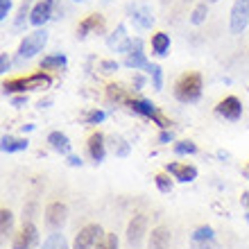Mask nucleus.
Returning a JSON list of instances; mask_svg holds the SVG:
<instances>
[{"label":"nucleus","mask_w":249,"mask_h":249,"mask_svg":"<svg viewBox=\"0 0 249 249\" xmlns=\"http://www.w3.org/2000/svg\"><path fill=\"white\" fill-rule=\"evenodd\" d=\"M50 84H53L50 75H46V72H34V75H27V77L5 79V82H2V91H5V95H9V93H23V95H25L27 91H41V89H48Z\"/></svg>","instance_id":"1"},{"label":"nucleus","mask_w":249,"mask_h":249,"mask_svg":"<svg viewBox=\"0 0 249 249\" xmlns=\"http://www.w3.org/2000/svg\"><path fill=\"white\" fill-rule=\"evenodd\" d=\"M202 75L199 72H186L175 84V98L179 102H184V105H193V102L202 98Z\"/></svg>","instance_id":"2"},{"label":"nucleus","mask_w":249,"mask_h":249,"mask_svg":"<svg viewBox=\"0 0 249 249\" xmlns=\"http://www.w3.org/2000/svg\"><path fill=\"white\" fill-rule=\"evenodd\" d=\"M124 105L129 107L134 113H138V116L154 120V123H157L161 129H168V127H170V120L165 118L163 113L159 111V109L152 105V102H147V100H143V98H129L127 102H124Z\"/></svg>","instance_id":"3"},{"label":"nucleus","mask_w":249,"mask_h":249,"mask_svg":"<svg viewBox=\"0 0 249 249\" xmlns=\"http://www.w3.org/2000/svg\"><path fill=\"white\" fill-rule=\"evenodd\" d=\"M46 43H48V32L46 30H36V32L27 34L18 46V59L23 61V59H32V57H36V54L46 48Z\"/></svg>","instance_id":"4"},{"label":"nucleus","mask_w":249,"mask_h":249,"mask_svg":"<svg viewBox=\"0 0 249 249\" xmlns=\"http://www.w3.org/2000/svg\"><path fill=\"white\" fill-rule=\"evenodd\" d=\"M127 68H131V71H147V66H150V61H147V57H145L143 53V39H131L129 41V48H127V53H124V61H123Z\"/></svg>","instance_id":"5"},{"label":"nucleus","mask_w":249,"mask_h":249,"mask_svg":"<svg viewBox=\"0 0 249 249\" xmlns=\"http://www.w3.org/2000/svg\"><path fill=\"white\" fill-rule=\"evenodd\" d=\"M249 25V0H233L229 16V30L231 34H243L245 27Z\"/></svg>","instance_id":"6"},{"label":"nucleus","mask_w":249,"mask_h":249,"mask_svg":"<svg viewBox=\"0 0 249 249\" xmlns=\"http://www.w3.org/2000/svg\"><path fill=\"white\" fill-rule=\"evenodd\" d=\"M54 12H59V0H41L32 7V14H30V23L34 27H43L50 18H57Z\"/></svg>","instance_id":"7"},{"label":"nucleus","mask_w":249,"mask_h":249,"mask_svg":"<svg viewBox=\"0 0 249 249\" xmlns=\"http://www.w3.org/2000/svg\"><path fill=\"white\" fill-rule=\"evenodd\" d=\"M39 243V229L34 222H23L18 233L12 238V249H34Z\"/></svg>","instance_id":"8"},{"label":"nucleus","mask_w":249,"mask_h":249,"mask_svg":"<svg viewBox=\"0 0 249 249\" xmlns=\"http://www.w3.org/2000/svg\"><path fill=\"white\" fill-rule=\"evenodd\" d=\"M102 236H105V231H102V227H100V224H86L84 229L75 236L72 249H95Z\"/></svg>","instance_id":"9"},{"label":"nucleus","mask_w":249,"mask_h":249,"mask_svg":"<svg viewBox=\"0 0 249 249\" xmlns=\"http://www.w3.org/2000/svg\"><path fill=\"white\" fill-rule=\"evenodd\" d=\"M43 217H46V224H48V229L50 231L64 229L66 220H68V206H66L64 202H50L46 206Z\"/></svg>","instance_id":"10"},{"label":"nucleus","mask_w":249,"mask_h":249,"mask_svg":"<svg viewBox=\"0 0 249 249\" xmlns=\"http://www.w3.org/2000/svg\"><path fill=\"white\" fill-rule=\"evenodd\" d=\"M145 231H147V215L138 213V215L131 217L129 224H127V243H129V247H134V249L141 247V243H143V238H145Z\"/></svg>","instance_id":"11"},{"label":"nucleus","mask_w":249,"mask_h":249,"mask_svg":"<svg viewBox=\"0 0 249 249\" xmlns=\"http://www.w3.org/2000/svg\"><path fill=\"white\" fill-rule=\"evenodd\" d=\"M215 113L220 118L236 123V120H240V116H243V105H240V100H238L236 95H229V98H224L217 102Z\"/></svg>","instance_id":"12"},{"label":"nucleus","mask_w":249,"mask_h":249,"mask_svg":"<svg viewBox=\"0 0 249 249\" xmlns=\"http://www.w3.org/2000/svg\"><path fill=\"white\" fill-rule=\"evenodd\" d=\"M190 249H220L211 227H197L190 236Z\"/></svg>","instance_id":"13"},{"label":"nucleus","mask_w":249,"mask_h":249,"mask_svg":"<svg viewBox=\"0 0 249 249\" xmlns=\"http://www.w3.org/2000/svg\"><path fill=\"white\" fill-rule=\"evenodd\" d=\"M165 172H168L172 179L181 181V184H190V181H195V179H197V168H195V165L177 163V161L165 165Z\"/></svg>","instance_id":"14"},{"label":"nucleus","mask_w":249,"mask_h":249,"mask_svg":"<svg viewBox=\"0 0 249 249\" xmlns=\"http://www.w3.org/2000/svg\"><path fill=\"white\" fill-rule=\"evenodd\" d=\"M129 18L134 20V25L138 30H150L154 25V14L147 5H131L129 7Z\"/></svg>","instance_id":"15"},{"label":"nucleus","mask_w":249,"mask_h":249,"mask_svg":"<svg viewBox=\"0 0 249 249\" xmlns=\"http://www.w3.org/2000/svg\"><path fill=\"white\" fill-rule=\"evenodd\" d=\"M102 30H105V16L91 14V16H86V18L77 25V39H86L89 34L102 32Z\"/></svg>","instance_id":"16"},{"label":"nucleus","mask_w":249,"mask_h":249,"mask_svg":"<svg viewBox=\"0 0 249 249\" xmlns=\"http://www.w3.org/2000/svg\"><path fill=\"white\" fill-rule=\"evenodd\" d=\"M129 41L131 36L127 34V27L124 25H118L116 30H113V34H109L107 36V46L111 48V50H116V53H127V48H129Z\"/></svg>","instance_id":"17"},{"label":"nucleus","mask_w":249,"mask_h":249,"mask_svg":"<svg viewBox=\"0 0 249 249\" xmlns=\"http://www.w3.org/2000/svg\"><path fill=\"white\" fill-rule=\"evenodd\" d=\"M89 154H91V159L95 161V163H102L107 157V138L102 131H95V134H91V138H89Z\"/></svg>","instance_id":"18"},{"label":"nucleus","mask_w":249,"mask_h":249,"mask_svg":"<svg viewBox=\"0 0 249 249\" xmlns=\"http://www.w3.org/2000/svg\"><path fill=\"white\" fill-rule=\"evenodd\" d=\"M150 249H170V229L163 227V224H159L154 227L150 233Z\"/></svg>","instance_id":"19"},{"label":"nucleus","mask_w":249,"mask_h":249,"mask_svg":"<svg viewBox=\"0 0 249 249\" xmlns=\"http://www.w3.org/2000/svg\"><path fill=\"white\" fill-rule=\"evenodd\" d=\"M48 143H50V147H53L54 152H59V154H68L71 152V138L66 136L64 131H50L48 134Z\"/></svg>","instance_id":"20"},{"label":"nucleus","mask_w":249,"mask_h":249,"mask_svg":"<svg viewBox=\"0 0 249 249\" xmlns=\"http://www.w3.org/2000/svg\"><path fill=\"white\" fill-rule=\"evenodd\" d=\"M27 138H20V136H2V141H0V147H2V152L5 154H14V152H23L27 150Z\"/></svg>","instance_id":"21"},{"label":"nucleus","mask_w":249,"mask_h":249,"mask_svg":"<svg viewBox=\"0 0 249 249\" xmlns=\"http://www.w3.org/2000/svg\"><path fill=\"white\" fill-rule=\"evenodd\" d=\"M152 53L157 54V57H165V54L170 53V34L165 32H157L152 36Z\"/></svg>","instance_id":"22"},{"label":"nucleus","mask_w":249,"mask_h":249,"mask_svg":"<svg viewBox=\"0 0 249 249\" xmlns=\"http://www.w3.org/2000/svg\"><path fill=\"white\" fill-rule=\"evenodd\" d=\"M66 64H68L66 54H61V53L48 54V57H43V59H41V71H61Z\"/></svg>","instance_id":"23"},{"label":"nucleus","mask_w":249,"mask_h":249,"mask_svg":"<svg viewBox=\"0 0 249 249\" xmlns=\"http://www.w3.org/2000/svg\"><path fill=\"white\" fill-rule=\"evenodd\" d=\"M109 147H111V152L116 154V157H120V159H124V157H129V152H131V147H129V143L124 141L123 136H111L109 138Z\"/></svg>","instance_id":"24"},{"label":"nucleus","mask_w":249,"mask_h":249,"mask_svg":"<svg viewBox=\"0 0 249 249\" xmlns=\"http://www.w3.org/2000/svg\"><path fill=\"white\" fill-rule=\"evenodd\" d=\"M0 233H2V238L14 233V213L9 209L0 211Z\"/></svg>","instance_id":"25"},{"label":"nucleus","mask_w":249,"mask_h":249,"mask_svg":"<svg viewBox=\"0 0 249 249\" xmlns=\"http://www.w3.org/2000/svg\"><path fill=\"white\" fill-rule=\"evenodd\" d=\"M30 14H32V0H23V5L18 7V14H16V18H14V27L20 30V27L30 20Z\"/></svg>","instance_id":"26"},{"label":"nucleus","mask_w":249,"mask_h":249,"mask_svg":"<svg viewBox=\"0 0 249 249\" xmlns=\"http://www.w3.org/2000/svg\"><path fill=\"white\" fill-rule=\"evenodd\" d=\"M43 249H71V247H68V240L64 238V233L53 231V233L43 240Z\"/></svg>","instance_id":"27"},{"label":"nucleus","mask_w":249,"mask_h":249,"mask_svg":"<svg viewBox=\"0 0 249 249\" xmlns=\"http://www.w3.org/2000/svg\"><path fill=\"white\" fill-rule=\"evenodd\" d=\"M206 16H209V5H206V2H199V5H195V9L190 12V23H193V25H202L204 20H206Z\"/></svg>","instance_id":"28"},{"label":"nucleus","mask_w":249,"mask_h":249,"mask_svg":"<svg viewBox=\"0 0 249 249\" xmlns=\"http://www.w3.org/2000/svg\"><path fill=\"white\" fill-rule=\"evenodd\" d=\"M107 95H109V100L111 102H127L129 100V95H127V91H124L123 86H118V84H111L109 89H107Z\"/></svg>","instance_id":"29"},{"label":"nucleus","mask_w":249,"mask_h":249,"mask_svg":"<svg viewBox=\"0 0 249 249\" xmlns=\"http://www.w3.org/2000/svg\"><path fill=\"white\" fill-rule=\"evenodd\" d=\"M147 72H150L152 82H154V89L161 91V86H163V71H161V66L159 64H150L147 66Z\"/></svg>","instance_id":"30"},{"label":"nucleus","mask_w":249,"mask_h":249,"mask_svg":"<svg viewBox=\"0 0 249 249\" xmlns=\"http://www.w3.org/2000/svg\"><path fill=\"white\" fill-rule=\"evenodd\" d=\"M154 184H157V188L161 190V193H170L172 190V179L168 172H159V175H154Z\"/></svg>","instance_id":"31"},{"label":"nucleus","mask_w":249,"mask_h":249,"mask_svg":"<svg viewBox=\"0 0 249 249\" xmlns=\"http://www.w3.org/2000/svg\"><path fill=\"white\" fill-rule=\"evenodd\" d=\"M172 150H175V154H179V157H181V154H197V145L193 143V141H177Z\"/></svg>","instance_id":"32"},{"label":"nucleus","mask_w":249,"mask_h":249,"mask_svg":"<svg viewBox=\"0 0 249 249\" xmlns=\"http://www.w3.org/2000/svg\"><path fill=\"white\" fill-rule=\"evenodd\" d=\"M95 249H118V236L116 233H105L100 238V243Z\"/></svg>","instance_id":"33"},{"label":"nucleus","mask_w":249,"mask_h":249,"mask_svg":"<svg viewBox=\"0 0 249 249\" xmlns=\"http://www.w3.org/2000/svg\"><path fill=\"white\" fill-rule=\"evenodd\" d=\"M105 118H107L105 111H100V109H93V111H89V113L84 116V123H89V124H100Z\"/></svg>","instance_id":"34"},{"label":"nucleus","mask_w":249,"mask_h":249,"mask_svg":"<svg viewBox=\"0 0 249 249\" xmlns=\"http://www.w3.org/2000/svg\"><path fill=\"white\" fill-rule=\"evenodd\" d=\"M100 71L102 72H116L118 71V61H100Z\"/></svg>","instance_id":"35"},{"label":"nucleus","mask_w":249,"mask_h":249,"mask_svg":"<svg viewBox=\"0 0 249 249\" xmlns=\"http://www.w3.org/2000/svg\"><path fill=\"white\" fill-rule=\"evenodd\" d=\"M9 9H12V0H0V20H7Z\"/></svg>","instance_id":"36"},{"label":"nucleus","mask_w":249,"mask_h":249,"mask_svg":"<svg viewBox=\"0 0 249 249\" xmlns=\"http://www.w3.org/2000/svg\"><path fill=\"white\" fill-rule=\"evenodd\" d=\"M172 138H175V134H172L170 129H163L161 134H159V143H170Z\"/></svg>","instance_id":"37"},{"label":"nucleus","mask_w":249,"mask_h":249,"mask_svg":"<svg viewBox=\"0 0 249 249\" xmlns=\"http://www.w3.org/2000/svg\"><path fill=\"white\" fill-rule=\"evenodd\" d=\"M9 66H12V61H9L7 53H2V54H0V71L7 72V71H9Z\"/></svg>","instance_id":"38"},{"label":"nucleus","mask_w":249,"mask_h":249,"mask_svg":"<svg viewBox=\"0 0 249 249\" xmlns=\"http://www.w3.org/2000/svg\"><path fill=\"white\" fill-rule=\"evenodd\" d=\"M68 165H72V168H82V159L79 157H68Z\"/></svg>","instance_id":"39"},{"label":"nucleus","mask_w":249,"mask_h":249,"mask_svg":"<svg viewBox=\"0 0 249 249\" xmlns=\"http://www.w3.org/2000/svg\"><path fill=\"white\" fill-rule=\"evenodd\" d=\"M25 102H27V95H18V98H14V100H12V105H14V107H23Z\"/></svg>","instance_id":"40"},{"label":"nucleus","mask_w":249,"mask_h":249,"mask_svg":"<svg viewBox=\"0 0 249 249\" xmlns=\"http://www.w3.org/2000/svg\"><path fill=\"white\" fill-rule=\"evenodd\" d=\"M240 204H243L245 209H249V193H243V197H240Z\"/></svg>","instance_id":"41"},{"label":"nucleus","mask_w":249,"mask_h":249,"mask_svg":"<svg viewBox=\"0 0 249 249\" xmlns=\"http://www.w3.org/2000/svg\"><path fill=\"white\" fill-rule=\"evenodd\" d=\"M134 82H136V86H138V89L143 86V77H141V75H136V79H134Z\"/></svg>","instance_id":"42"},{"label":"nucleus","mask_w":249,"mask_h":249,"mask_svg":"<svg viewBox=\"0 0 249 249\" xmlns=\"http://www.w3.org/2000/svg\"><path fill=\"white\" fill-rule=\"evenodd\" d=\"M245 175H247V179H249V165H247V168H245Z\"/></svg>","instance_id":"43"},{"label":"nucleus","mask_w":249,"mask_h":249,"mask_svg":"<svg viewBox=\"0 0 249 249\" xmlns=\"http://www.w3.org/2000/svg\"><path fill=\"white\" fill-rule=\"evenodd\" d=\"M247 222H249V211H247Z\"/></svg>","instance_id":"44"},{"label":"nucleus","mask_w":249,"mask_h":249,"mask_svg":"<svg viewBox=\"0 0 249 249\" xmlns=\"http://www.w3.org/2000/svg\"><path fill=\"white\" fill-rule=\"evenodd\" d=\"M209 2H217V0H209Z\"/></svg>","instance_id":"45"},{"label":"nucleus","mask_w":249,"mask_h":249,"mask_svg":"<svg viewBox=\"0 0 249 249\" xmlns=\"http://www.w3.org/2000/svg\"><path fill=\"white\" fill-rule=\"evenodd\" d=\"M186 2H190V0H186Z\"/></svg>","instance_id":"46"},{"label":"nucleus","mask_w":249,"mask_h":249,"mask_svg":"<svg viewBox=\"0 0 249 249\" xmlns=\"http://www.w3.org/2000/svg\"><path fill=\"white\" fill-rule=\"evenodd\" d=\"M75 2H79V0H75Z\"/></svg>","instance_id":"47"}]
</instances>
